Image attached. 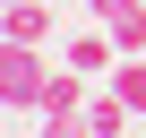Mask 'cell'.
<instances>
[{
  "label": "cell",
  "instance_id": "obj_3",
  "mask_svg": "<svg viewBox=\"0 0 146 138\" xmlns=\"http://www.w3.org/2000/svg\"><path fill=\"white\" fill-rule=\"evenodd\" d=\"M60 60H69V69H86V78H112V60H120V52H112V35H103V26H86V35H69V52H60Z\"/></svg>",
  "mask_w": 146,
  "mask_h": 138
},
{
  "label": "cell",
  "instance_id": "obj_5",
  "mask_svg": "<svg viewBox=\"0 0 146 138\" xmlns=\"http://www.w3.org/2000/svg\"><path fill=\"white\" fill-rule=\"evenodd\" d=\"M129 121H137V112H129V104H120L112 86H95V95H86V121H78V129H86V138H120Z\"/></svg>",
  "mask_w": 146,
  "mask_h": 138
},
{
  "label": "cell",
  "instance_id": "obj_8",
  "mask_svg": "<svg viewBox=\"0 0 146 138\" xmlns=\"http://www.w3.org/2000/svg\"><path fill=\"white\" fill-rule=\"evenodd\" d=\"M120 138H129V129H120Z\"/></svg>",
  "mask_w": 146,
  "mask_h": 138
},
{
  "label": "cell",
  "instance_id": "obj_7",
  "mask_svg": "<svg viewBox=\"0 0 146 138\" xmlns=\"http://www.w3.org/2000/svg\"><path fill=\"white\" fill-rule=\"evenodd\" d=\"M0 17H9V9H0Z\"/></svg>",
  "mask_w": 146,
  "mask_h": 138
},
{
  "label": "cell",
  "instance_id": "obj_6",
  "mask_svg": "<svg viewBox=\"0 0 146 138\" xmlns=\"http://www.w3.org/2000/svg\"><path fill=\"white\" fill-rule=\"evenodd\" d=\"M103 86H112V95H120V104H129L137 121H146V52H120V60H112V78H103Z\"/></svg>",
  "mask_w": 146,
  "mask_h": 138
},
{
  "label": "cell",
  "instance_id": "obj_2",
  "mask_svg": "<svg viewBox=\"0 0 146 138\" xmlns=\"http://www.w3.org/2000/svg\"><path fill=\"white\" fill-rule=\"evenodd\" d=\"M43 78H52V69H43V52L0 35V112H35V104H43Z\"/></svg>",
  "mask_w": 146,
  "mask_h": 138
},
{
  "label": "cell",
  "instance_id": "obj_4",
  "mask_svg": "<svg viewBox=\"0 0 146 138\" xmlns=\"http://www.w3.org/2000/svg\"><path fill=\"white\" fill-rule=\"evenodd\" d=\"M0 35H9V43H35V52H43V43H52V0H17V9L0 17Z\"/></svg>",
  "mask_w": 146,
  "mask_h": 138
},
{
  "label": "cell",
  "instance_id": "obj_1",
  "mask_svg": "<svg viewBox=\"0 0 146 138\" xmlns=\"http://www.w3.org/2000/svg\"><path fill=\"white\" fill-rule=\"evenodd\" d=\"M95 86H103V78H86V69H69V60H60L52 78H43V104H35L26 121H35L43 138H52V129H78V121H86V95H95Z\"/></svg>",
  "mask_w": 146,
  "mask_h": 138
}]
</instances>
